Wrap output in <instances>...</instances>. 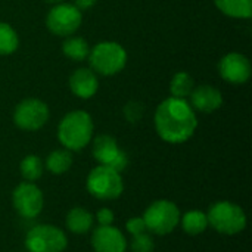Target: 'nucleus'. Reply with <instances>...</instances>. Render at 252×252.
<instances>
[{"instance_id": "obj_1", "label": "nucleus", "mask_w": 252, "mask_h": 252, "mask_svg": "<svg viewBox=\"0 0 252 252\" xmlns=\"http://www.w3.org/2000/svg\"><path fill=\"white\" fill-rule=\"evenodd\" d=\"M154 124L158 136L164 142L179 145L188 142L195 134L198 118L186 99L171 96L158 105Z\"/></svg>"}, {"instance_id": "obj_2", "label": "nucleus", "mask_w": 252, "mask_h": 252, "mask_svg": "<svg viewBox=\"0 0 252 252\" xmlns=\"http://www.w3.org/2000/svg\"><path fill=\"white\" fill-rule=\"evenodd\" d=\"M93 130L94 124L89 112L81 109L71 111L58 126V139L65 149L78 152L90 143Z\"/></svg>"}, {"instance_id": "obj_3", "label": "nucleus", "mask_w": 252, "mask_h": 252, "mask_svg": "<svg viewBox=\"0 0 252 252\" xmlns=\"http://www.w3.org/2000/svg\"><path fill=\"white\" fill-rule=\"evenodd\" d=\"M208 226L216 232L227 236L242 233L247 227V214L238 204L230 201H219L213 204L207 213Z\"/></svg>"}, {"instance_id": "obj_4", "label": "nucleus", "mask_w": 252, "mask_h": 252, "mask_svg": "<svg viewBox=\"0 0 252 252\" xmlns=\"http://www.w3.org/2000/svg\"><path fill=\"white\" fill-rule=\"evenodd\" d=\"M90 69L109 77L121 72L127 63V52L117 41H100L89 52Z\"/></svg>"}, {"instance_id": "obj_5", "label": "nucleus", "mask_w": 252, "mask_h": 252, "mask_svg": "<svg viewBox=\"0 0 252 252\" xmlns=\"http://www.w3.org/2000/svg\"><path fill=\"white\" fill-rule=\"evenodd\" d=\"M180 210L179 207L168 199H158L152 202L143 213L142 219L146 224L149 233L165 236L180 224Z\"/></svg>"}, {"instance_id": "obj_6", "label": "nucleus", "mask_w": 252, "mask_h": 252, "mask_svg": "<svg viewBox=\"0 0 252 252\" xmlns=\"http://www.w3.org/2000/svg\"><path fill=\"white\" fill-rule=\"evenodd\" d=\"M86 188L89 193L96 199L114 201L123 195L124 182L121 173L106 165H97L89 173Z\"/></svg>"}, {"instance_id": "obj_7", "label": "nucleus", "mask_w": 252, "mask_h": 252, "mask_svg": "<svg viewBox=\"0 0 252 252\" xmlns=\"http://www.w3.org/2000/svg\"><path fill=\"white\" fill-rule=\"evenodd\" d=\"M66 245L68 238L65 232L53 224H37L25 236V248L28 252H63Z\"/></svg>"}, {"instance_id": "obj_8", "label": "nucleus", "mask_w": 252, "mask_h": 252, "mask_svg": "<svg viewBox=\"0 0 252 252\" xmlns=\"http://www.w3.org/2000/svg\"><path fill=\"white\" fill-rule=\"evenodd\" d=\"M81 22H83L81 10L72 3H65V1L55 4L46 16L47 30L58 37L72 35L81 27Z\"/></svg>"}, {"instance_id": "obj_9", "label": "nucleus", "mask_w": 252, "mask_h": 252, "mask_svg": "<svg viewBox=\"0 0 252 252\" xmlns=\"http://www.w3.org/2000/svg\"><path fill=\"white\" fill-rule=\"evenodd\" d=\"M50 115L49 106L35 97H28L19 102L13 111V123L24 131H37L47 123Z\"/></svg>"}, {"instance_id": "obj_10", "label": "nucleus", "mask_w": 252, "mask_h": 252, "mask_svg": "<svg viewBox=\"0 0 252 252\" xmlns=\"http://www.w3.org/2000/svg\"><path fill=\"white\" fill-rule=\"evenodd\" d=\"M12 205L22 219H35L43 211V192L32 182H22L12 192Z\"/></svg>"}, {"instance_id": "obj_11", "label": "nucleus", "mask_w": 252, "mask_h": 252, "mask_svg": "<svg viewBox=\"0 0 252 252\" xmlns=\"http://www.w3.org/2000/svg\"><path fill=\"white\" fill-rule=\"evenodd\" d=\"M93 157L99 165H106L121 173L128 165V157L120 149L115 137L109 134H100L93 140Z\"/></svg>"}, {"instance_id": "obj_12", "label": "nucleus", "mask_w": 252, "mask_h": 252, "mask_svg": "<svg viewBox=\"0 0 252 252\" xmlns=\"http://www.w3.org/2000/svg\"><path fill=\"white\" fill-rule=\"evenodd\" d=\"M219 71L224 81L236 86L245 84L251 78V62L245 55L232 52L221 58L219 63Z\"/></svg>"}, {"instance_id": "obj_13", "label": "nucleus", "mask_w": 252, "mask_h": 252, "mask_svg": "<svg viewBox=\"0 0 252 252\" xmlns=\"http://www.w3.org/2000/svg\"><path fill=\"white\" fill-rule=\"evenodd\" d=\"M92 247L94 252H126L127 239L115 226H99L92 233Z\"/></svg>"}, {"instance_id": "obj_14", "label": "nucleus", "mask_w": 252, "mask_h": 252, "mask_svg": "<svg viewBox=\"0 0 252 252\" xmlns=\"http://www.w3.org/2000/svg\"><path fill=\"white\" fill-rule=\"evenodd\" d=\"M190 106L205 114H211L221 108L223 105V94L221 92L210 84H201L195 87L190 93Z\"/></svg>"}, {"instance_id": "obj_15", "label": "nucleus", "mask_w": 252, "mask_h": 252, "mask_svg": "<svg viewBox=\"0 0 252 252\" xmlns=\"http://www.w3.org/2000/svg\"><path fill=\"white\" fill-rule=\"evenodd\" d=\"M69 89L80 99H92L99 90V80L93 69L78 68L69 77Z\"/></svg>"}, {"instance_id": "obj_16", "label": "nucleus", "mask_w": 252, "mask_h": 252, "mask_svg": "<svg viewBox=\"0 0 252 252\" xmlns=\"http://www.w3.org/2000/svg\"><path fill=\"white\" fill-rule=\"evenodd\" d=\"M93 221H94V217L92 216V213H89L87 210L81 207H74L72 210H69L65 219L66 229L74 235L89 233L93 227Z\"/></svg>"}, {"instance_id": "obj_17", "label": "nucleus", "mask_w": 252, "mask_h": 252, "mask_svg": "<svg viewBox=\"0 0 252 252\" xmlns=\"http://www.w3.org/2000/svg\"><path fill=\"white\" fill-rule=\"evenodd\" d=\"M214 3L226 16L235 19H248L252 16V0H214Z\"/></svg>"}, {"instance_id": "obj_18", "label": "nucleus", "mask_w": 252, "mask_h": 252, "mask_svg": "<svg viewBox=\"0 0 252 252\" xmlns=\"http://www.w3.org/2000/svg\"><path fill=\"white\" fill-rule=\"evenodd\" d=\"M180 223H182L185 233H188L190 236H198V235L204 233L208 227L207 214L199 210H190V211L185 213L183 217H180Z\"/></svg>"}, {"instance_id": "obj_19", "label": "nucleus", "mask_w": 252, "mask_h": 252, "mask_svg": "<svg viewBox=\"0 0 252 252\" xmlns=\"http://www.w3.org/2000/svg\"><path fill=\"white\" fill-rule=\"evenodd\" d=\"M72 154L68 149H56L46 158V168L52 174H63L72 167Z\"/></svg>"}, {"instance_id": "obj_20", "label": "nucleus", "mask_w": 252, "mask_h": 252, "mask_svg": "<svg viewBox=\"0 0 252 252\" xmlns=\"http://www.w3.org/2000/svg\"><path fill=\"white\" fill-rule=\"evenodd\" d=\"M62 52L66 58L81 62V61L87 59L89 52H90V46L83 37L69 35L62 43Z\"/></svg>"}, {"instance_id": "obj_21", "label": "nucleus", "mask_w": 252, "mask_h": 252, "mask_svg": "<svg viewBox=\"0 0 252 252\" xmlns=\"http://www.w3.org/2000/svg\"><path fill=\"white\" fill-rule=\"evenodd\" d=\"M195 89V80L189 72L179 71L174 74L170 83V92L173 97L179 99H186L190 96L192 90Z\"/></svg>"}, {"instance_id": "obj_22", "label": "nucleus", "mask_w": 252, "mask_h": 252, "mask_svg": "<svg viewBox=\"0 0 252 252\" xmlns=\"http://www.w3.org/2000/svg\"><path fill=\"white\" fill-rule=\"evenodd\" d=\"M19 46V37L18 32L13 30L12 25L0 21V55H12L16 52Z\"/></svg>"}, {"instance_id": "obj_23", "label": "nucleus", "mask_w": 252, "mask_h": 252, "mask_svg": "<svg viewBox=\"0 0 252 252\" xmlns=\"http://www.w3.org/2000/svg\"><path fill=\"white\" fill-rule=\"evenodd\" d=\"M21 176L25 182H35L43 176V162L37 155H27L19 164Z\"/></svg>"}, {"instance_id": "obj_24", "label": "nucleus", "mask_w": 252, "mask_h": 252, "mask_svg": "<svg viewBox=\"0 0 252 252\" xmlns=\"http://www.w3.org/2000/svg\"><path fill=\"white\" fill-rule=\"evenodd\" d=\"M130 250L131 252H154L155 251V242L154 238L146 232L142 235L133 236L130 242Z\"/></svg>"}, {"instance_id": "obj_25", "label": "nucleus", "mask_w": 252, "mask_h": 252, "mask_svg": "<svg viewBox=\"0 0 252 252\" xmlns=\"http://www.w3.org/2000/svg\"><path fill=\"white\" fill-rule=\"evenodd\" d=\"M124 117L128 123L131 124H136L142 120L143 117V112H145V106L142 102H137V100H130L126 106H124Z\"/></svg>"}, {"instance_id": "obj_26", "label": "nucleus", "mask_w": 252, "mask_h": 252, "mask_svg": "<svg viewBox=\"0 0 252 252\" xmlns=\"http://www.w3.org/2000/svg\"><path fill=\"white\" fill-rule=\"evenodd\" d=\"M126 229L127 232L131 235V236H136V235H142V233H146V224L143 221L142 217H133L127 221L126 224Z\"/></svg>"}, {"instance_id": "obj_27", "label": "nucleus", "mask_w": 252, "mask_h": 252, "mask_svg": "<svg viewBox=\"0 0 252 252\" xmlns=\"http://www.w3.org/2000/svg\"><path fill=\"white\" fill-rule=\"evenodd\" d=\"M114 213L109 208H100L96 213V220L99 223V226H111L114 223Z\"/></svg>"}, {"instance_id": "obj_28", "label": "nucleus", "mask_w": 252, "mask_h": 252, "mask_svg": "<svg viewBox=\"0 0 252 252\" xmlns=\"http://www.w3.org/2000/svg\"><path fill=\"white\" fill-rule=\"evenodd\" d=\"M97 0H74V6H77L80 10H86V9H90L96 4Z\"/></svg>"}, {"instance_id": "obj_29", "label": "nucleus", "mask_w": 252, "mask_h": 252, "mask_svg": "<svg viewBox=\"0 0 252 252\" xmlns=\"http://www.w3.org/2000/svg\"><path fill=\"white\" fill-rule=\"evenodd\" d=\"M44 1H46V3H50V4H53V6H55V4H59V3H62L63 0H44Z\"/></svg>"}]
</instances>
